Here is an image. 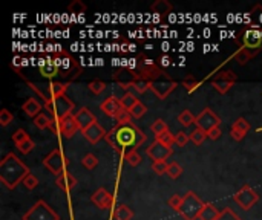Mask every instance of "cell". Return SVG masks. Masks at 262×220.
I'll use <instances>...</instances> for the list:
<instances>
[{"label": "cell", "instance_id": "484cf974", "mask_svg": "<svg viewBox=\"0 0 262 220\" xmlns=\"http://www.w3.org/2000/svg\"><path fill=\"white\" fill-rule=\"evenodd\" d=\"M120 103H121V106H123V109L124 110H128V112H131V110L140 103L138 101V98L133 95V93H131V92H126L123 95V98H120Z\"/></svg>", "mask_w": 262, "mask_h": 220}, {"label": "cell", "instance_id": "8fae6325", "mask_svg": "<svg viewBox=\"0 0 262 220\" xmlns=\"http://www.w3.org/2000/svg\"><path fill=\"white\" fill-rule=\"evenodd\" d=\"M196 127L204 130L205 133H209L212 129L219 127L221 126V119L215 115V112L212 109H204L202 112L196 116Z\"/></svg>", "mask_w": 262, "mask_h": 220}, {"label": "cell", "instance_id": "f6af8a7d", "mask_svg": "<svg viewBox=\"0 0 262 220\" xmlns=\"http://www.w3.org/2000/svg\"><path fill=\"white\" fill-rule=\"evenodd\" d=\"M23 185H25V188H28V190H34V188H37V185H38V179L34 176V174H28L25 179H23V182H22Z\"/></svg>", "mask_w": 262, "mask_h": 220}, {"label": "cell", "instance_id": "d6a6232c", "mask_svg": "<svg viewBox=\"0 0 262 220\" xmlns=\"http://www.w3.org/2000/svg\"><path fill=\"white\" fill-rule=\"evenodd\" d=\"M205 138H207V133L204 130L198 129V127L190 133V141L195 145H201L205 141Z\"/></svg>", "mask_w": 262, "mask_h": 220}, {"label": "cell", "instance_id": "7bdbcfd3", "mask_svg": "<svg viewBox=\"0 0 262 220\" xmlns=\"http://www.w3.org/2000/svg\"><path fill=\"white\" fill-rule=\"evenodd\" d=\"M146 112H147V107H146L143 103H138V104L131 110V115H132V118H135V119H140L141 116H144Z\"/></svg>", "mask_w": 262, "mask_h": 220}, {"label": "cell", "instance_id": "52a82bcc", "mask_svg": "<svg viewBox=\"0 0 262 220\" xmlns=\"http://www.w3.org/2000/svg\"><path fill=\"white\" fill-rule=\"evenodd\" d=\"M59 214L55 213L45 200H38L33 208L23 214V220H59Z\"/></svg>", "mask_w": 262, "mask_h": 220}, {"label": "cell", "instance_id": "836d02e7", "mask_svg": "<svg viewBox=\"0 0 262 220\" xmlns=\"http://www.w3.org/2000/svg\"><path fill=\"white\" fill-rule=\"evenodd\" d=\"M199 84L201 82L199 81H196V78H193L192 75H189V77H186L184 78V81H183V86H184V89L187 90V92H195L198 87H199Z\"/></svg>", "mask_w": 262, "mask_h": 220}, {"label": "cell", "instance_id": "44dd1931", "mask_svg": "<svg viewBox=\"0 0 262 220\" xmlns=\"http://www.w3.org/2000/svg\"><path fill=\"white\" fill-rule=\"evenodd\" d=\"M45 106H41L40 101H37L35 98H30V100H26L23 104H22V109H23V112L28 115V116H31V118H37L40 115V110L43 109Z\"/></svg>", "mask_w": 262, "mask_h": 220}, {"label": "cell", "instance_id": "7c38bea8", "mask_svg": "<svg viewBox=\"0 0 262 220\" xmlns=\"http://www.w3.org/2000/svg\"><path fill=\"white\" fill-rule=\"evenodd\" d=\"M238 81V77L234 72L227 71V72H221L218 75L213 77L212 80V86L215 87V90H218L221 95H224L230 90V87Z\"/></svg>", "mask_w": 262, "mask_h": 220}, {"label": "cell", "instance_id": "7dc6e473", "mask_svg": "<svg viewBox=\"0 0 262 220\" xmlns=\"http://www.w3.org/2000/svg\"><path fill=\"white\" fill-rule=\"evenodd\" d=\"M12 119H14V115L9 112L8 109H3L2 112H0V124H2L3 127H6L8 124H11Z\"/></svg>", "mask_w": 262, "mask_h": 220}, {"label": "cell", "instance_id": "b9f144b4", "mask_svg": "<svg viewBox=\"0 0 262 220\" xmlns=\"http://www.w3.org/2000/svg\"><path fill=\"white\" fill-rule=\"evenodd\" d=\"M28 139H30V136H28V133L23 129L16 130V132H14V135H12V141H14V144H16V145H19V144H22V142H25Z\"/></svg>", "mask_w": 262, "mask_h": 220}, {"label": "cell", "instance_id": "f907efd6", "mask_svg": "<svg viewBox=\"0 0 262 220\" xmlns=\"http://www.w3.org/2000/svg\"><path fill=\"white\" fill-rule=\"evenodd\" d=\"M34 141L31 139V138H30V139H28V141H25V142H22V144H19L17 145V148H19V151H20V153H23V155H28V153H30V151L34 148Z\"/></svg>", "mask_w": 262, "mask_h": 220}, {"label": "cell", "instance_id": "ac0fdd59", "mask_svg": "<svg viewBox=\"0 0 262 220\" xmlns=\"http://www.w3.org/2000/svg\"><path fill=\"white\" fill-rule=\"evenodd\" d=\"M100 109L103 110L104 115H107L110 118H115L120 113V110L123 109V106H121V103H120L118 98H115V96H109V98H106L101 103Z\"/></svg>", "mask_w": 262, "mask_h": 220}, {"label": "cell", "instance_id": "e0dca14e", "mask_svg": "<svg viewBox=\"0 0 262 220\" xmlns=\"http://www.w3.org/2000/svg\"><path fill=\"white\" fill-rule=\"evenodd\" d=\"M74 116H75V121H77V124H78V127H80L81 132H83V130H86L88 127H91L94 122H97L94 113L91 112V110H89L88 107L80 109Z\"/></svg>", "mask_w": 262, "mask_h": 220}, {"label": "cell", "instance_id": "8d00e7d4", "mask_svg": "<svg viewBox=\"0 0 262 220\" xmlns=\"http://www.w3.org/2000/svg\"><path fill=\"white\" fill-rule=\"evenodd\" d=\"M81 164H83V167H86L88 170H94L97 165H98V159L95 158V155L88 153L85 158L81 159Z\"/></svg>", "mask_w": 262, "mask_h": 220}, {"label": "cell", "instance_id": "ba28073f", "mask_svg": "<svg viewBox=\"0 0 262 220\" xmlns=\"http://www.w3.org/2000/svg\"><path fill=\"white\" fill-rule=\"evenodd\" d=\"M178 82L175 80H172L167 74H163L161 77H158L157 80L150 81V90L154 92L160 100H165L167 96L176 89Z\"/></svg>", "mask_w": 262, "mask_h": 220}, {"label": "cell", "instance_id": "e575fe53", "mask_svg": "<svg viewBox=\"0 0 262 220\" xmlns=\"http://www.w3.org/2000/svg\"><path fill=\"white\" fill-rule=\"evenodd\" d=\"M88 87H89V90H91L92 93L100 95V93H103V92L106 90V82L101 81V80H94V81L89 82Z\"/></svg>", "mask_w": 262, "mask_h": 220}, {"label": "cell", "instance_id": "83f0119b", "mask_svg": "<svg viewBox=\"0 0 262 220\" xmlns=\"http://www.w3.org/2000/svg\"><path fill=\"white\" fill-rule=\"evenodd\" d=\"M233 58L236 60L239 64H242V66H244V64H247L248 61H250V58H253V55L250 54V51H247L245 48H242V46H241L236 52H234Z\"/></svg>", "mask_w": 262, "mask_h": 220}, {"label": "cell", "instance_id": "2e32d148", "mask_svg": "<svg viewBox=\"0 0 262 220\" xmlns=\"http://www.w3.org/2000/svg\"><path fill=\"white\" fill-rule=\"evenodd\" d=\"M248 130H250V122L244 118H238L233 122L231 130H230V136L234 141H242V138L248 133Z\"/></svg>", "mask_w": 262, "mask_h": 220}, {"label": "cell", "instance_id": "11a10c76", "mask_svg": "<svg viewBox=\"0 0 262 220\" xmlns=\"http://www.w3.org/2000/svg\"><path fill=\"white\" fill-rule=\"evenodd\" d=\"M170 64V58L169 55H163V57L158 58V66H163V67H167Z\"/></svg>", "mask_w": 262, "mask_h": 220}, {"label": "cell", "instance_id": "ee69618b", "mask_svg": "<svg viewBox=\"0 0 262 220\" xmlns=\"http://www.w3.org/2000/svg\"><path fill=\"white\" fill-rule=\"evenodd\" d=\"M167 168H169V164L163 161V162H154L152 164V170H154L157 174H167Z\"/></svg>", "mask_w": 262, "mask_h": 220}, {"label": "cell", "instance_id": "4fadbf2b", "mask_svg": "<svg viewBox=\"0 0 262 220\" xmlns=\"http://www.w3.org/2000/svg\"><path fill=\"white\" fill-rule=\"evenodd\" d=\"M146 155L154 161V162H163L172 156V148L164 145L158 141H154L146 150Z\"/></svg>", "mask_w": 262, "mask_h": 220}, {"label": "cell", "instance_id": "bcb514c9", "mask_svg": "<svg viewBox=\"0 0 262 220\" xmlns=\"http://www.w3.org/2000/svg\"><path fill=\"white\" fill-rule=\"evenodd\" d=\"M190 141V135L184 133V132H178L175 135V144L179 147H186V144Z\"/></svg>", "mask_w": 262, "mask_h": 220}, {"label": "cell", "instance_id": "277c9868", "mask_svg": "<svg viewBox=\"0 0 262 220\" xmlns=\"http://www.w3.org/2000/svg\"><path fill=\"white\" fill-rule=\"evenodd\" d=\"M205 203L195 194L193 191H187L184 194V200L179 206L178 213L183 216L184 220H196L201 216V211Z\"/></svg>", "mask_w": 262, "mask_h": 220}, {"label": "cell", "instance_id": "f546056e", "mask_svg": "<svg viewBox=\"0 0 262 220\" xmlns=\"http://www.w3.org/2000/svg\"><path fill=\"white\" fill-rule=\"evenodd\" d=\"M132 87L138 92V93H144L147 89H150V81L149 80H144V78H140L136 77L132 82Z\"/></svg>", "mask_w": 262, "mask_h": 220}, {"label": "cell", "instance_id": "816d5d0a", "mask_svg": "<svg viewBox=\"0 0 262 220\" xmlns=\"http://www.w3.org/2000/svg\"><path fill=\"white\" fill-rule=\"evenodd\" d=\"M183 200H184L183 196L173 194V196L169 199V206H170V208H173L175 211H178V210H179V206H181V203H183Z\"/></svg>", "mask_w": 262, "mask_h": 220}, {"label": "cell", "instance_id": "f5cc1de1", "mask_svg": "<svg viewBox=\"0 0 262 220\" xmlns=\"http://www.w3.org/2000/svg\"><path fill=\"white\" fill-rule=\"evenodd\" d=\"M49 129H51V132H52V133H55V135L62 133V119H55V118H51Z\"/></svg>", "mask_w": 262, "mask_h": 220}, {"label": "cell", "instance_id": "c3c4849f", "mask_svg": "<svg viewBox=\"0 0 262 220\" xmlns=\"http://www.w3.org/2000/svg\"><path fill=\"white\" fill-rule=\"evenodd\" d=\"M115 119H117L118 124H129L131 119H132V115H131V112H128V110L121 109V110H120V113L115 116Z\"/></svg>", "mask_w": 262, "mask_h": 220}, {"label": "cell", "instance_id": "f1b7e54d", "mask_svg": "<svg viewBox=\"0 0 262 220\" xmlns=\"http://www.w3.org/2000/svg\"><path fill=\"white\" fill-rule=\"evenodd\" d=\"M195 121H196V118L193 116V113L190 112V110H183V112L178 115V122L181 124V126H184V127L192 126Z\"/></svg>", "mask_w": 262, "mask_h": 220}, {"label": "cell", "instance_id": "4dcf8cb0", "mask_svg": "<svg viewBox=\"0 0 262 220\" xmlns=\"http://www.w3.org/2000/svg\"><path fill=\"white\" fill-rule=\"evenodd\" d=\"M49 124H51V116H46L45 113H40L37 118H34V126L38 130L49 129Z\"/></svg>", "mask_w": 262, "mask_h": 220}, {"label": "cell", "instance_id": "9c48e42d", "mask_svg": "<svg viewBox=\"0 0 262 220\" xmlns=\"http://www.w3.org/2000/svg\"><path fill=\"white\" fill-rule=\"evenodd\" d=\"M234 202H236L242 210H250L252 206L259 200V194L248 185H244L241 190H238L233 196Z\"/></svg>", "mask_w": 262, "mask_h": 220}, {"label": "cell", "instance_id": "5bb4252c", "mask_svg": "<svg viewBox=\"0 0 262 220\" xmlns=\"http://www.w3.org/2000/svg\"><path fill=\"white\" fill-rule=\"evenodd\" d=\"M92 203L97 205L101 210L110 208V205L114 203V196L106 188H98L94 194H92Z\"/></svg>", "mask_w": 262, "mask_h": 220}, {"label": "cell", "instance_id": "603a6c76", "mask_svg": "<svg viewBox=\"0 0 262 220\" xmlns=\"http://www.w3.org/2000/svg\"><path fill=\"white\" fill-rule=\"evenodd\" d=\"M66 90H67V84H66V82H62V81L60 82H51V84L46 87L48 101H51L52 98H59V96L66 95Z\"/></svg>", "mask_w": 262, "mask_h": 220}, {"label": "cell", "instance_id": "db71d44e", "mask_svg": "<svg viewBox=\"0 0 262 220\" xmlns=\"http://www.w3.org/2000/svg\"><path fill=\"white\" fill-rule=\"evenodd\" d=\"M221 133H223V132H221V126H219V127H215V129H212L209 133H207V136H209V139H213V141H216L218 138L221 136Z\"/></svg>", "mask_w": 262, "mask_h": 220}, {"label": "cell", "instance_id": "d6986e66", "mask_svg": "<svg viewBox=\"0 0 262 220\" xmlns=\"http://www.w3.org/2000/svg\"><path fill=\"white\" fill-rule=\"evenodd\" d=\"M38 69H40V74L43 75L45 78H54V77L60 75L59 67L54 64V61L51 60V57H48L46 60L41 58L38 61Z\"/></svg>", "mask_w": 262, "mask_h": 220}, {"label": "cell", "instance_id": "d4e9b609", "mask_svg": "<svg viewBox=\"0 0 262 220\" xmlns=\"http://www.w3.org/2000/svg\"><path fill=\"white\" fill-rule=\"evenodd\" d=\"M152 12L155 14H160V16H163V14H169L173 11V5L170 2H167V0H157V2L152 3L150 6Z\"/></svg>", "mask_w": 262, "mask_h": 220}, {"label": "cell", "instance_id": "30bf717a", "mask_svg": "<svg viewBox=\"0 0 262 220\" xmlns=\"http://www.w3.org/2000/svg\"><path fill=\"white\" fill-rule=\"evenodd\" d=\"M242 48L250 51V54L255 57L258 52L262 51V34L255 28L245 29L242 34Z\"/></svg>", "mask_w": 262, "mask_h": 220}, {"label": "cell", "instance_id": "d590c367", "mask_svg": "<svg viewBox=\"0 0 262 220\" xmlns=\"http://www.w3.org/2000/svg\"><path fill=\"white\" fill-rule=\"evenodd\" d=\"M86 5L81 2V0H74V2L67 6V11L72 14H85L86 12Z\"/></svg>", "mask_w": 262, "mask_h": 220}, {"label": "cell", "instance_id": "681fc988", "mask_svg": "<svg viewBox=\"0 0 262 220\" xmlns=\"http://www.w3.org/2000/svg\"><path fill=\"white\" fill-rule=\"evenodd\" d=\"M218 220H242L236 213H233L230 208H226L224 211H221V216Z\"/></svg>", "mask_w": 262, "mask_h": 220}, {"label": "cell", "instance_id": "74e56055", "mask_svg": "<svg viewBox=\"0 0 262 220\" xmlns=\"http://www.w3.org/2000/svg\"><path fill=\"white\" fill-rule=\"evenodd\" d=\"M250 19H252L253 26L262 25V6H261V5L255 6V8L250 11Z\"/></svg>", "mask_w": 262, "mask_h": 220}, {"label": "cell", "instance_id": "60d3db41", "mask_svg": "<svg viewBox=\"0 0 262 220\" xmlns=\"http://www.w3.org/2000/svg\"><path fill=\"white\" fill-rule=\"evenodd\" d=\"M150 130L155 133V136H158V135H161V133H164V132H167V124H165L163 119H157L154 124H152Z\"/></svg>", "mask_w": 262, "mask_h": 220}, {"label": "cell", "instance_id": "5b68a950", "mask_svg": "<svg viewBox=\"0 0 262 220\" xmlns=\"http://www.w3.org/2000/svg\"><path fill=\"white\" fill-rule=\"evenodd\" d=\"M75 104L66 95L59 96V98H52L51 101L45 103V109L49 112L51 118L55 119H65L66 116H71Z\"/></svg>", "mask_w": 262, "mask_h": 220}, {"label": "cell", "instance_id": "ab89813d", "mask_svg": "<svg viewBox=\"0 0 262 220\" xmlns=\"http://www.w3.org/2000/svg\"><path fill=\"white\" fill-rule=\"evenodd\" d=\"M124 159H126V161L132 165V167H136V165L141 164V156H140V153H138L136 150L129 151V153L124 156Z\"/></svg>", "mask_w": 262, "mask_h": 220}, {"label": "cell", "instance_id": "7a4b0ae2", "mask_svg": "<svg viewBox=\"0 0 262 220\" xmlns=\"http://www.w3.org/2000/svg\"><path fill=\"white\" fill-rule=\"evenodd\" d=\"M28 174H30L28 165H25L14 153H8L0 161V181L6 188H16Z\"/></svg>", "mask_w": 262, "mask_h": 220}, {"label": "cell", "instance_id": "f35d334b", "mask_svg": "<svg viewBox=\"0 0 262 220\" xmlns=\"http://www.w3.org/2000/svg\"><path fill=\"white\" fill-rule=\"evenodd\" d=\"M181 173H183V168H181V165H179L178 162H172V164H169L167 176H169L170 179H176V177H179V176H181Z\"/></svg>", "mask_w": 262, "mask_h": 220}, {"label": "cell", "instance_id": "9a60e30c", "mask_svg": "<svg viewBox=\"0 0 262 220\" xmlns=\"http://www.w3.org/2000/svg\"><path fill=\"white\" fill-rule=\"evenodd\" d=\"M81 133L91 144H97L98 141H101L103 138H106V135H107L106 130L100 126L98 122H94L91 127H88L86 130H83Z\"/></svg>", "mask_w": 262, "mask_h": 220}, {"label": "cell", "instance_id": "ffe728a7", "mask_svg": "<svg viewBox=\"0 0 262 220\" xmlns=\"http://www.w3.org/2000/svg\"><path fill=\"white\" fill-rule=\"evenodd\" d=\"M78 130H80V127H78L74 115L66 116L65 119H62V135L65 138H72Z\"/></svg>", "mask_w": 262, "mask_h": 220}, {"label": "cell", "instance_id": "4316f807", "mask_svg": "<svg viewBox=\"0 0 262 220\" xmlns=\"http://www.w3.org/2000/svg\"><path fill=\"white\" fill-rule=\"evenodd\" d=\"M114 217L115 220H132L133 213L128 205H118L114 213Z\"/></svg>", "mask_w": 262, "mask_h": 220}, {"label": "cell", "instance_id": "cb8c5ba5", "mask_svg": "<svg viewBox=\"0 0 262 220\" xmlns=\"http://www.w3.org/2000/svg\"><path fill=\"white\" fill-rule=\"evenodd\" d=\"M221 216V211L216 208L215 205L212 203H205V206L201 211V216H199V220H218Z\"/></svg>", "mask_w": 262, "mask_h": 220}, {"label": "cell", "instance_id": "6da1fadb", "mask_svg": "<svg viewBox=\"0 0 262 220\" xmlns=\"http://www.w3.org/2000/svg\"><path fill=\"white\" fill-rule=\"evenodd\" d=\"M104 139L110 147H114L118 153L126 156L129 151L136 150L141 147L146 141V135L136 127L135 124H117V126L110 130Z\"/></svg>", "mask_w": 262, "mask_h": 220}, {"label": "cell", "instance_id": "8992f818", "mask_svg": "<svg viewBox=\"0 0 262 220\" xmlns=\"http://www.w3.org/2000/svg\"><path fill=\"white\" fill-rule=\"evenodd\" d=\"M69 158L65 155V151L60 148L52 150L51 153L43 159V165L55 176H60L63 173H67V167H69Z\"/></svg>", "mask_w": 262, "mask_h": 220}, {"label": "cell", "instance_id": "3957f363", "mask_svg": "<svg viewBox=\"0 0 262 220\" xmlns=\"http://www.w3.org/2000/svg\"><path fill=\"white\" fill-rule=\"evenodd\" d=\"M51 60L54 61V64L59 67L60 75H63L65 78H77L80 74V66L78 63L65 51H57L55 54L49 55Z\"/></svg>", "mask_w": 262, "mask_h": 220}, {"label": "cell", "instance_id": "1f68e13d", "mask_svg": "<svg viewBox=\"0 0 262 220\" xmlns=\"http://www.w3.org/2000/svg\"><path fill=\"white\" fill-rule=\"evenodd\" d=\"M155 141H158V142H161V144H164V145H167V147L172 148V144H175V135H172L167 130V132H164V133L155 136Z\"/></svg>", "mask_w": 262, "mask_h": 220}, {"label": "cell", "instance_id": "7402d4cb", "mask_svg": "<svg viewBox=\"0 0 262 220\" xmlns=\"http://www.w3.org/2000/svg\"><path fill=\"white\" fill-rule=\"evenodd\" d=\"M55 184H57V187L62 188L63 191H69L77 185V179L71 173H63V174L57 176Z\"/></svg>", "mask_w": 262, "mask_h": 220}]
</instances>
